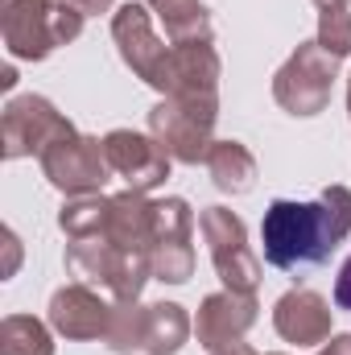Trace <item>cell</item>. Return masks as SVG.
<instances>
[{"mask_svg":"<svg viewBox=\"0 0 351 355\" xmlns=\"http://www.w3.org/2000/svg\"><path fill=\"white\" fill-rule=\"evenodd\" d=\"M42 174L50 178V186H58L62 194L79 198V194H99V186L112 178L108 166V149L95 137H67L58 145H50L42 157Z\"/></svg>","mask_w":351,"mask_h":355,"instance_id":"obj_8","label":"cell"},{"mask_svg":"<svg viewBox=\"0 0 351 355\" xmlns=\"http://www.w3.org/2000/svg\"><path fill=\"white\" fill-rule=\"evenodd\" d=\"M67 4H75V8H79V12H108V8H112V0H67Z\"/></svg>","mask_w":351,"mask_h":355,"instance_id":"obj_26","label":"cell"},{"mask_svg":"<svg viewBox=\"0 0 351 355\" xmlns=\"http://www.w3.org/2000/svg\"><path fill=\"white\" fill-rule=\"evenodd\" d=\"M190 232H194V215L186 198H157L153 202V277L182 285L194 272V248H190Z\"/></svg>","mask_w":351,"mask_h":355,"instance_id":"obj_9","label":"cell"},{"mask_svg":"<svg viewBox=\"0 0 351 355\" xmlns=\"http://www.w3.org/2000/svg\"><path fill=\"white\" fill-rule=\"evenodd\" d=\"M252 322H257V297L252 293L223 289V293L203 297L198 318H194V335H198V343L207 352H219L228 343H240Z\"/></svg>","mask_w":351,"mask_h":355,"instance_id":"obj_13","label":"cell"},{"mask_svg":"<svg viewBox=\"0 0 351 355\" xmlns=\"http://www.w3.org/2000/svg\"><path fill=\"white\" fill-rule=\"evenodd\" d=\"M112 352L128 355V352H141V343H145V306H137V302H124V306H116V314H112V327H108V339H103Z\"/></svg>","mask_w":351,"mask_h":355,"instance_id":"obj_21","label":"cell"},{"mask_svg":"<svg viewBox=\"0 0 351 355\" xmlns=\"http://www.w3.org/2000/svg\"><path fill=\"white\" fill-rule=\"evenodd\" d=\"M318 46H323L327 54H335V58L351 54V12L348 8L323 12V21H318Z\"/></svg>","mask_w":351,"mask_h":355,"instance_id":"obj_22","label":"cell"},{"mask_svg":"<svg viewBox=\"0 0 351 355\" xmlns=\"http://www.w3.org/2000/svg\"><path fill=\"white\" fill-rule=\"evenodd\" d=\"M207 174L223 194H248L257 186V157L240 141H215L207 149Z\"/></svg>","mask_w":351,"mask_h":355,"instance_id":"obj_16","label":"cell"},{"mask_svg":"<svg viewBox=\"0 0 351 355\" xmlns=\"http://www.w3.org/2000/svg\"><path fill=\"white\" fill-rule=\"evenodd\" d=\"M335 306L339 310H351V257L343 261L339 277H335Z\"/></svg>","mask_w":351,"mask_h":355,"instance_id":"obj_23","label":"cell"},{"mask_svg":"<svg viewBox=\"0 0 351 355\" xmlns=\"http://www.w3.org/2000/svg\"><path fill=\"white\" fill-rule=\"evenodd\" d=\"M351 232V190L327 186L318 202H268L261 223L264 261L273 268L323 265Z\"/></svg>","mask_w":351,"mask_h":355,"instance_id":"obj_1","label":"cell"},{"mask_svg":"<svg viewBox=\"0 0 351 355\" xmlns=\"http://www.w3.org/2000/svg\"><path fill=\"white\" fill-rule=\"evenodd\" d=\"M273 355H281V352H273Z\"/></svg>","mask_w":351,"mask_h":355,"instance_id":"obj_30","label":"cell"},{"mask_svg":"<svg viewBox=\"0 0 351 355\" xmlns=\"http://www.w3.org/2000/svg\"><path fill=\"white\" fill-rule=\"evenodd\" d=\"M190 335V318L186 310L174 302H157V306H145V355H174Z\"/></svg>","mask_w":351,"mask_h":355,"instance_id":"obj_18","label":"cell"},{"mask_svg":"<svg viewBox=\"0 0 351 355\" xmlns=\"http://www.w3.org/2000/svg\"><path fill=\"white\" fill-rule=\"evenodd\" d=\"M112 314L116 306H108L99 297V289L91 285H67L50 297V327L62 335V339H108V327H112Z\"/></svg>","mask_w":351,"mask_h":355,"instance_id":"obj_12","label":"cell"},{"mask_svg":"<svg viewBox=\"0 0 351 355\" xmlns=\"http://www.w3.org/2000/svg\"><path fill=\"white\" fill-rule=\"evenodd\" d=\"M149 4L162 25H166V37L174 46H186V42H211V12L203 0H141Z\"/></svg>","mask_w":351,"mask_h":355,"instance_id":"obj_17","label":"cell"},{"mask_svg":"<svg viewBox=\"0 0 351 355\" xmlns=\"http://www.w3.org/2000/svg\"><path fill=\"white\" fill-rule=\"evenodd\" d=\"M75 137V124L42 95H17L4 103V157H42L50 145Z\"/></svg>","mask_w":351,"mask_h":355,"instance_id":"obj_6","label":"cell"},{"mask_svg":"<svg viewBox=\"0 0 351 355\" xmlns=\"http://www.w3.org/2000/svg\"><path fill=\"white\" fill-rule=\"evenodd\" d=\"M273 327L293 347H323L331 339V306L314 289H289L273 306Z\"/></svg>","mask_w":351,"mask_h":355,"instance_id":"obj_15","label":"cell"},{"mask_svg":"<svg viewBox=\"0 0 351 355\" xmlns=\"http://www.w3.org/2000/svg\"><path fill=\"white\" fill-rule=\"evenodd\" d=\"M103 149H108V166H112V174L124 178L128 190L149 194V190H157V186L170 178V162H174V157H170L153 137H145V132L116 128V132L103 137Z\"/></svg>","mask_w":351,"mask_h":355,"instance_id":"obj_10","label":"cell"},{"mask_svg":"<svg viewBox=\"0 0 351 355\" xmlns=\"http://www.w3.org/2000/svg\"><path fill=\"white\" fill-rule=\"evenodd\" d=\"M4 244H8V265H4V277H12V272H17V257H21V248H17V236H12V232H4Z\"/></svg>","mask_w":351,"mask_h":355,"instance_id":"obj_25","label":"cell"},{"mask_svg":"<svg viewBox=\"0 0 351 355\" xmlns=\"http://www.w3.org/2000/svg\"><path fill=\"white\" fill-rule=\"evenodd\" d=\"M67 272L79 285L103 289V293H112L116 306H124V302L141 297L145 281L153 277V261L141 248H120V244L99 236V240H71L67 244Z\"/></svg>","mask_w":351,"mask_h":355,"instance_id":"obj_3","label":"cell"},{"mask_svg":"<svg viewBox=\"0 0 351 355\" xmlns=\"http://www.w3.org/2000/svg\"><path fill=\"white\" fill-rule=\"evenodd\" d=\"M198 227H203V240L211 248V261H215L219 281L228 289H236V293H252L261 285V261L252 257V248L244 240L240 215H232L228 207H207L203 219H198Z\"/></svg>","mask_w":351,"mask_h":355,"instance_id":"obj_7","label":"cell"},{"mask_svg":"<svg viewBox=\"0 0 351 355\" xmlns=\"http://www.w3.org/2000/svg\"><path fill=\"white\" fill-rule=\"evenodd\" d=\"M112 37H116V46H120V58L132 67V75L153 87L157 75H162V67H166L170 46L153 33V25H149V4H120L116 17H112Z\"/></svg>","mask_w":351,"mask_h":355,"instance_id":"obj_11","label":"cell"},{"mask_svg":"<svg viewBox=\"0 0 351 355\" xmlns=\"http://www.w3.org/2000/svg\"><path fill=\"white\" fill-rule=\"evenodd\" d=\"M211 355H257V352L240 339V343H228V347H219V352H211Z\"/></svg>","mask_w":351,"mask_h":355,"instance_id":"obj_27","label":"cell"},{"mask_svg":"<svg viewBox=\"0 0 351 355\" xmlns=\"http://www.w3.org/2000/svg\"><path fill=\"white\" fill-rule=\"evenodd\" d=\"M108 207H112V198H103V194H79L62 207L58 227L67 232V240H99L108 232Z\"/></svg>","mask_w":351,"mask_h":355,"instance_id":"obj_19","label":"cell"},{"mask_svg":"<svg viewBox=\"0 0 351 355\" xmlns=\"http://www.w3.org/2000/svg\"><path fill=\"white\" fill-rule=\"evenodd\" d=\"M339 75V58L327 54L318 42H306L293 50V58L277 71L273 79V99L289 116H318L331 103V87Z\"/></svg>","mask_w":351,"mask_h":355,"instance_id":"obj_5","label":"cell"},{"mask_svg":"<svg viewBox=\"0 0 351 355\" xmlns=\"http://www.w3.org/2000/svg\"><path fill=\"white\" fill-rule=\"evenodd\" d=\"M153 87L162 95H215V87H219V54L211 50V42L170 46L166 67H162Z\"/></svg>","mask_w":351,"mask_h":355,"instance_id":"obj_14","label":"cell"},{"mask_svg":"<svg viewBox=\"0 0 351 355\" xmlns=\"http://www.w3.org/2000/svg\"><path fill=\"white\" fill-rule=\"evenodd\" d=\"M83 17L67 0H0V33L12 58L42 62L83 33Z\"/></svg>","mask_w":351,"mask_h":355,"instance_id":"obj_2","label":"cell"},{"mask_svg":"<svg viewBox=\"0 0 351 355\" xmlns=\"http://www.w3.org/2000/svg\"><path fill=\"white\" fill-rule=\"evenodd\" d=\"M0 355H54L50 327L33 314H8L0 322Z\"/></svg>","mask_w":351,"mask_h":355,"instance_id":"obj_20","label":"cell"},{"mask_svg":"<svg viewBox=\"0 0 351 355\" xmlns=\"http://www.w3.org/2000/svg\"><path fill=\"white\" fill-rule=\"evenodd\" d=\"M318 355H351V335H331Z\"/></svg>","mask_w":351,"mask_h":355,"instance_id":"obj_24","label":"cell"},{"mask_svg":"<svg viewBox=\"0 0 351 355\" xmlns=\"http://www.w3.org/2000/svg\"><path fill=\"white\" fill-rule=\"evenodd\" d=\"M215 95H166L149 112V137L182 166L207 162V149L215 145Z\"/></svg>","mask_w":351,"mask_h":355,"instance_id":"obj_4","label":"cell"},{"mask_svg":"<svg viewBox=\"0 0 351 355\" xmlns=\"http://www.w3.org/2000/svg\"><path fill=\"white\" fill-rule=\"evenodd\" d=\"M323 12H331V8H348V0H314Z\"/></svg>","mask_w":351,"mask_h":355,"instance_id":"obj_28","label":"cell"},{"mask_svg":"<svg viewBox=\"0 0 351 355\" xmlns=\"http://www.w3.org/2000/svg\"><path fill=\"white\" fill-rule=\"evenodd\" d=\"M348 112H351V83H348Z\"/></svg>","mask_w":351,"mask_h":355,"instance_id":"obj_29","label":"cell"}]
</instances>
